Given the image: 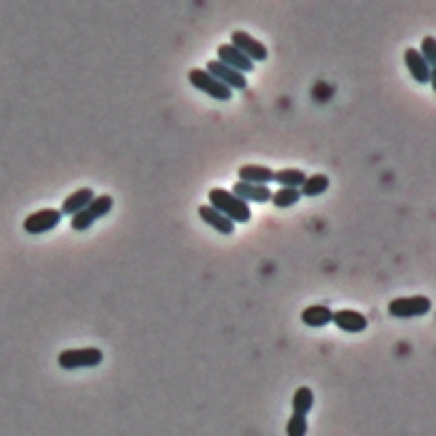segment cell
<instances>
[{
  "label": "cell",
  "instance_id": "obj_18",
  "mask_svg": "<svg viewBox=\"0 0 436 436\" xmlns=\"http://www.w3.org/2000/svg\"><path fill=\"white\" fill-rule=\"evenodd\" d=\"M312 406H315V394H312L310 386H300V389L295 391V396H292V411H295L297 416H307L312 411Z\"/></svg>",
  "mask_w": 436,
  "mask_h": 436
},
{
  "label": "cell",
  "instance_id": "obj_13",
  "mask_svg": "<svg viewBox=\"0 0 436 436\" xmlns=\"http://www.w3.org/2000/svg\"><path fill=\"white\" fill-rule=\"evenodd\" d=\"M237 175H239V182H247V185H262V187H267L269 182H274V170L264 168V165H242Z\"/></svg>",
  "mask_w": 436,
  "mask_h": 436
},
{
  "label": "cell",
  "instance_id": "obj_9",
  "mask_svg": "<svg viewBox=\"0 0 436 436\" xmlns=\"http://www.w3.org/2000/svg\"><path fill=\"white\" fill-rule=\"evenodd\" d=\"M217 55H219V62H222V65L232 67V70L242 72V75H244V72L254 70V62L249 60V58H244L242 53H239L237 48L229 45V43H224V45L217 48Z\"/></svg>",
  "mask_w": 436,
  "mask_h": 436
},
{
  "label": "cell",
  "instance_id": "obj_14",
  "mask_svg": "<svg viewBox=\"0 0 436 436\" xmlns=\"http://www.w3.org/2000/svg\"><path fill=\"white\" fill-rule=\"evenodd\" d=\"M92 197H95V192H92L90 187H80V190H75L72 195H67L65 200H62V207L58 209L60 214H77L80 209H85L87 205L92 202Z\"/></svg>",
  "mask_w": 436,
  "mask_h": 436
},
{
  "label": "cell",
  "instance_id": "obj_10",
  "mask_svg": "<svg viewBox=\"0 0 436 436\" xmlns=\"http://www.w3.org/2000/svg\"><path fill=\"white\" fill-rule=\"evenodd\" d=\"M332 322L339 327L342 332H349V334H356V332H364L366 329V317L361 312H354V310H339V312H332Z\"/></svg>",
  "mask_w": 436,
  "mask_h": 436
},
{
  "label": "cell",
  "instance_id": "obj_11",
  "mask_svg": "<svg viewBox=\"0 0 436 436\" xmlns=\"http://www.w3.org/2000/svg\"><path fill=\"white\" fill-rule=\"evenodd\" d=\"M404 62H406V67H409L411 77H414L416 82H431V80H434V70L426 65L424 58L419 55L416 48H406V50H404Z\"/></svg>",
  "mask_w": 436,
  "mask_h": 436
},
{
  "label": "cell",
  "instance_id": "obj_8",
  "mask_svg": "<svg viewBox=\"0 0 436 436\" xmlns=\"http://www.w3.org/2000/svg\"><path fill=\"white\" fill-rule=\"evenodd\" d=\"M205 70L209 72V75L214 77V80H219L224 87H229V90H247V77L242 75V72L232 70V67L222 65L219 60H212L207 62V67Z\"/></svg>",
  "mask_w": 436,
  "mask_h": 436
},
{
  "label": "cell",
  "instance_id": "obj_17",
  "mask_svg": "<svg viewBox=\"0 0 436 436\" xmlns=\"http://www.w3.org/2000/svg\"><path fill=\"white\" fill-rule=\"evenodd\" d=\"M327 187H329V178L327 175H307L305 182H302L300 187V195L302 197H317V195L327 192Z\"/></svg>",
  "mask_w": 436,
  "mask_h": 436
},
{
  "label": "cell",
  "instance_id": "obj_5",
  "mask_svg": "<svg viewBox=\"0 0 436 436\" xmlns=\"http://www.w3.org/2000/svg\"><path fill=\"white\" fill-rule=\"evenodd\" d=\"M187 77H190V82L197 87V90H202L205 95L214 97V100L227 102L229 97H232V90H229V87H224L219 80H214V77L209 75L207 70H202V67H195V70H190Z\"/></svg>",
  "mask_w": 436,
  "mask_h": 436
},
{
  "label": "cell",
  "instance_id": "obj_12",
  "mask_svg": "<svg viewBox=\"0 0 436 436\" xmlns=\"http://www.w3.org/2000/svg\"><path fill=\"white\" fill-rule=\"evenodd\" d=\"M232 195H237L242 202H259V205H264V202H269L272 200V190L269 187H262V185H247V182H237L234 185L232 190H229Z\"/></svg>",
  "mask_w": 436,
  "mask_h": 436
},
{
  "label": "cell",
  "instance_id": "obj_19",
  "mask_svg": "<svg viewBox=\"0 0 436 436\" xmlns=\"http://www.w3.org/2000/svg\"><path fill=\"white\" fill-rule=\"evenodd\" d=\"M307 175L297 168H287V170H279L274 173V182H279V187H292V190H300L302 182H305Z\"/></svg>",
  "mask_w": 436,
  "mask_h": 436
},
{
  "label": "cell",
  "instance_id": "obj_15",
  "mask_svg": "<svg viewBox=\"0 0 436 436\" xmlns=\"http://www.w3.org/2000/svg\"><path fill=\"white\" fill-rule=\"evenodd\" d=\"M197 214L202 217V222H207L209 227H214L219 234H232L234 232V222H229L224 214H219L217 209H212L209 205H202V207L197 209Z\"/></svg>",
  "mask_w": 436,
  "mask_h": 436
},
{
  "label": "cell",
  "instance_id": "obj_21",
  "mask_svg": "<svg viewBox=\"0 0 436 436\" xmlns=\"http://www.w3.org/2000/svg\"><path fill=\"white\" fill-rule=\"evenodd\" d=\"M307 416H297L292 414L287 421V436H307Z\"/></svg>",
  "mask_w": 436,
  "mask_h": 436
},
{
  "label": "cell",
  "instance_id": "obj_4",
  "mask_svg": "<svg viewBox=\"0 0 436 436\" xmlns=\"http://www.w3.org/2000/svg\"><path fill=\"white\" fill-rule=\"evenodd\" d=\"M431 312V300L426 295L414 297H396L389 302V315L396 320H406V317H421Z\"/></svg>",
  "mask_w": 436,
  "mask_h": 436
},
{
  "label": "cell",
  "instance_id": "obj_22",
  "mask_svg": "<svg viewBox=\"0 0 436 436\" xmlns=\"http://www.w3.org/2000/svg\"><path fill=\"white\" fill-rule=\"evenodd\" d=\"M419 55L424 58V62L426 65L434 70V65H436V45H434V38L431 36H426L424 40H421V50H419Z\"/></svg>",
  "mask_w": 436,
  "mask_h": 436
},
{
  "label": "cell",
  "instance_id": "obj_20",
  "mask_svg": "<svg viewBox=\"0 0 436 436\" xmlns=\"http://www.w3.org/2000/svg\"><path fill=\"white\" fill-rule=\"evenodd\" d=\"M300 190H292V187H279L277 192H272V200L269 202L274 205V207L284 209V207H292V205L300 202Z\"/></svg>",
  "mask_w": 436,
  "mask_h": 436
},
{
  "label": "cell",
  "instance_id": "obj_2",
  "mask_svg": "<svg viewBox=\"0 0 436 436\" xmlns=\"http://www.w3.org/2000/svg\"><path fill=\"white\" fill-rule=\"evenodd\" d=\"M112 205H115L112 195H95V197H92V202L87 205L85 209H80L77 214H72V217H70V227L75 229V232H85V229H90L92 224L97 222V219L105 217V214L110 212Z\"/></svg>",
  "mask_w": 436,
  "mask_h": 436
},
{
  "label": "cell",
  "instance_id": "obj_3",
  "mask_svg": "<svg viewBox=\"0 0 436 436\" xmlns=\"http://www.w3.org/2000/svg\"><path fill=\"white\" fill-rule=\"evenodd\" d=\"M58 364L62 369H92L102 364V351L97 347H82V349H65L58 354Z\"/></svg>",
  "mask_w": 436,
  "mask_h": 436
},
{
  "label": "cell",
  "instance_id": "obj_1",
  "mask_svg": "<svg viewBox=\"0 0 436 436\" xmlns=\"http://www.w3.org/2000/svg\"><path fill=\"white\" fill-rule=\"evenodd\" d=\"M209 207L217 209L219 214H224V217L229 219V222L234 224H244L252 219V209H249L247 202H242V200L237 197V195H232L229 190H222V187H212L209 190Z\"/></svg>",
  "mask_w": 436,
  "mask_h": 436
},
{
  "label": "cell",
  "instance_id": "obj_7",
  "mask_svg": "<svg viewBox=\"0 0 436 436\" xmlns=\"http://www.w3.org/2000/svg\"><path fill=\"white\" fill-rule=\"evenodd\" d=\"M229 45L237 48V50L242 53L244 58H249L252 62H264L269 58L267 48H264L257 38H252L249 33H244V31H234L232 33V43H229Z\"/></svg>",
  "mask_w": 436,
  "mask_h": 436
},
{
  "label": "cell",
  "instance_id": "obj_16",
  "mask_svg": "<svg viewBox=\"0 0 436 436\" xmlns=\"http://www.w3.org/2000/svg\"><path fill=\"white\" fill-rule=\"evenodd\" d=\"M302 322L307 327H327L332 322V310L325 305H312L302 312Z\"/></svg>",
  "mask_w": 436,
  "mask_h": 436
},
{
  "label": "cell",
  "instance_id": "obj_6",
  "mask_svg": "<svg viewBox=\"0 0 436 436\" xmlns=\"http://www.w3.org/2000/svg\"><path fill=\"white\" fill-rule=\"evenodd\" d=\"M62 214L58 212V209H38V212L28 214L26 222H23V229H26L28 234H45L50 232V229H55L58 224H60Z\"/></svg>",
  "mask_w": 436,
  "mask_h": 436
}]
</instances>
